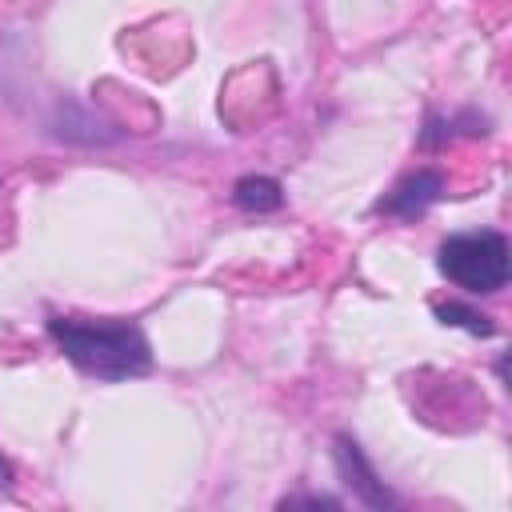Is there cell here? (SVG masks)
Listing matches in <instances>:
<instances>
[{"label":"cell","mask_w":512,"mask_h":512,"mask_svg":"<svg viewBox=\"0 0 512 512\" xmlns=\"http://www.w3.org/2000/svg\"><path fill=\"white\" fill-rule=\"evenodd\" d=\"M444 196V172L440 168H416L408 176H400L376 204V216H392V220H420L436 200Z\"/></svg>","instance_id":"4"},{"label":"cell","mask_w":512,"mask_h":512,"mask_svg":"<svg viewBox=\"0 0 512 512\" xmlns=\"http://www.w3.org/2000/svg\"><path fill=\"white\" fill-rule=\"evenodd\" d=\"M340 508V500L336 496H316V492H296V496H284L280 500V508Z\"/></svg>","instance_id":"7"},{"label":"cell","mask_w":512,"mask_h":512,"mask_svg":"<svg viewBox=\"0 0 512 512\" xmlns=\"http://www.w3.org/2000/svg\"><path fill=\"white\" fill-rule=\"evenodd\" d=\"M12 480H16V472H12V464H8V456L0 452V488L8 492V488H12Z\"/></svg>","instance_id":"8"},{"label":"cell","mask_w":512,"mask_h":512,"mask_svg":"<svg viewBox=\"0 0 512 512\" xmlns=\"http://www.w3.org/2000/svg\"><path fill=\"white\" fill-rule=\"evenodd\" d=\"M432 312H436L440 324L464 328V332H472V336H492V332H496V324H492L488 312H480V308H472V304H460V300H436Z\"/></svg>","instance_id":"6"},{"label":"cell","mask_w":512,"mask_h":512,"mask_svg":"<svg viewBox=\"0 0 512 512\" xmlns=\"http://www.w3.org/2000/svg\"><path fill=\"white\" fill-rule=\"evenodd\" d=\"M232 204H236L240 212H252V216L280 212V208H284V188H280L276 176L252 172V176H240V180L232 184Z\"/></svg>","instance_id":"5"},{"label":"cell","mask_w":512,"mask_h":512,"mask_svg":"<svg viewBox=\"0 0 512 512\" xmlns=\"http://www.w3.org/2000/svg\"><path fill=\"white\" fill-rule=\"evenodd\" d=\"M436 268L448 284L464 288L468 296H496L508 284V272H512L508 236L496 232V228L452 232L436 248Z\"/></svg>","instance_id":"2"},{"label":"cell","mask_w":512,"mask_h":512,"mask_svg":"<svg viewBox=\"0 0 512 512\" xmlns=\"http://www.w3.org/2000/svg\"><path fill=\"white\" fill-rule=\"evenodd\" d=\"M332 460H336L340 480L352 488V496H356L360 504H368V508H396V504H400L396 492H392V488L380 480V472L368 464V456H364V448L356 444V436L336 432V436H332Z\"/></svg>","instance_id":"3"},{"label":"cell","mask_w":512,"mask_h":512,"mask_svg":"<svg viewBox=\"0 0 512 512\" xmlns=\"http://www.w3.org/2000/svg\"><path fill=\"white\" fill-rule=\"evenodd\" d=\"M48 336L72 368L96 380H132L152 368V344L132 320L48 316Z\"/></svg>","instance_id":"1"}]
</instances>
